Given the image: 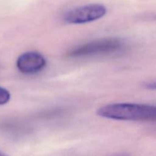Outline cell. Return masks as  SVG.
Here are the masks:
<instances>
[{
  "mask_svg": "<svg viewBox=\"0 0 156 156\" xmlns=\"http://www.w3.org/2000/svg\"><path fill=\"white\" fill-rule=\"evenodd\" d=\"M0 156H8V155H6L5 153H4V152H1V151H0Z\"/></svg>",
  "mask_w": 156,
  "mask_h": 156,
  "instance_id": "8",
  "label": "cell"
},
{
  "mask_svg": "<svg viewBox=\"0 0 156 156\" xmlns=\"http://www.w3.org/2000/svg\"><path fill=\"white\" fill-rule=\"evenodd\" d=\"M124 46V42L120 38H103L74 47L67 53V56L71 58H80L96 55L110 54L120 51Z\"/></svg>",
  "mask_w": 156,
  "mask_h": 156,
  "instance_id": "2",
  "label": "cell"
},
{
  "mask_svg": "<svg viewBox=\"0 0 156 156\" xmlns=\"http://www.w3.org/2000/svg\"><path fill=\"white\" fill-rule=\"evenodd\" d=\"M47 59L36 51H29L22 53L16 60L17 69L20 73L25 75H34L40 73L47 66Z\"/></svg>",
  "mask_w": 156,
  "mask_h": 156,
  "instance_id": "4",
  "label": "cell"
},
{
  "mask_svg": "<svg viewBox=\"0 0 156 156\" xmlns=\"http://www.w3.org/2000/svg\"><path fill=\"white\" fill-rule=\"evenodd\" d=\"M110 156H130V155H129V154L126 153V152H122V153L114 154V155H111Z\"/></svg>",
  "mask_w": 156,
  "mask_h": 156,
  "instance_id": "7",
  "label": "cell"
},
{
  "mask_svg": "<svg viewBox=\"0 0 156 156\" xmlns=\"http://www.w3.org/2000/svg\"><path fill=\"white\" fill-rule=\"evenodd\" d=\"M11 99V94L6 88L0 86V105H4L9 102Z\"/></svg>",
  "mask_w": 156,
  "mask_h": 156,
  "instance_id": "5",
  "label": "cell"
},
{
  "mask_svg": "<svg viewBox=\"0 0 156 156\" xmlns=\"http://www.w3.org/2000/svg\"><path fill=\"white\" fill-rule=\"evenodd\" d=\"M107 13V9L101 4H88L67 11L62 19L66 23L82 24L92 22L103 18Z\"/></svg>",
  "mask_w": 156,
  "mask_h": 156,
  "instance_id": "3",
  "label": "cell"
},
{
  "mask_svg": "<svg viewBox=\"0 0 156 156\" xmlns=\"http://www.w3.org/2000/svg\"><path fill=\"white\" fill-rule=\"evenodd\" d=\"M145 87L149 90H156V80L146 82L145 84Z\"/></svg>",
  "mask_w": 156,
  "mask_h": 156,
  "instance_id": "6",
  "label": "cell"
},
{
  "mask_svg": "<svg viewBox=\"0 0 156 156\" xmlns=\"http://www.w3.org/2000/svg\"><path fill=\"white\" fill-rule=\"evenodd\" d=\"M99 117L126 121H156V106L136 103H115L99 108Z\"/></svg>",
  "mask_w": 156,
  "mask_h": 156,
  "instance_id": "1",
  "label": "cell"
}]
</instances>
